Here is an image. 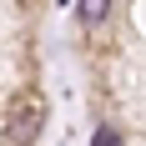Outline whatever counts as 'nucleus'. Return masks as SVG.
<instances>
[{"label":"nucleus","instance_id":"nucleus-1","mask_svg":"<svg viewBox=\"0 0 146 146\" xmlns=\"http://www.w3.org/2000/svg\"><path fill=\"white\" fill-rule=\"evenodd\" d=\"M40 126H45V96L40 91H15L10 96V111H5V136H10L15 146H30L35 136H40Z\"/></svg>","mask_w":146,"mask_h":146},{"label":"nucleus","instance_id":"nucleus-2","mask_svg":"<svg viewBox=\"0 0 146 146\" xmlns=\"http://www.w3.org/2000/svg\"><path fill=\"white\" fill-rule=\"evenodd\" d=\"M106 10H111V0H81V20H86V25H101Z\"/></svg>","mask_w":146,"mask_h":146},{"label":"nucleus","instance_id":"nucleus-3","mask_svg":"<svg viewBox=\"0 0 146 146\" xmlns=\"http://www.w3.org/2000/svg\"><path fill=\"white\" fill-rule=\"evenodd\" d=\"M91 146H121V131H116V126H96Z\"/></svg>","mask_w":146,"mask_h":146}]
</instances>
